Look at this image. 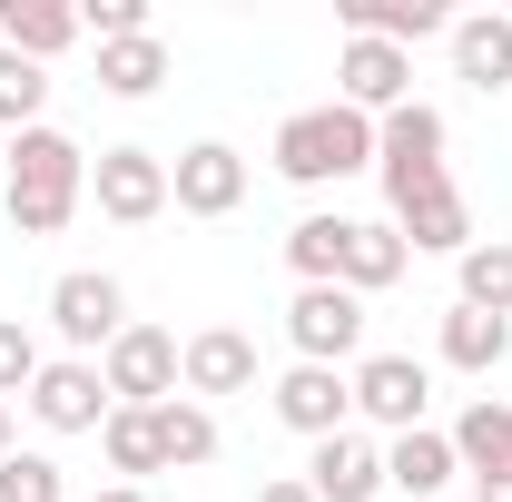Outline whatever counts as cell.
I'll return each mask as SVG.
<instances>
[{
	"label": "cell",
	"instance_id": "21",
	"mask_svg": "<svg viewBox=\"0 0 512 502\" xmlns=\"http://www.w3.org/2000/svg\"><path fill=\"white\" fill-rule=\"evenodd\" d=\"M345 237H355V217H335V207L296 217V227H286V266H296V286H345Z\"/></svg>",
	"mask_w": 512,
	"mask_h": 502
},
{
	"label": "cell",
	"instance_id": "32",
	"mask_svg": "<svg viewBox=\"0 0 512 502\" xmlns=\"http://www.w3.org/2000/svg\"><path fill=\"white\" fill-rule=\"evenodd\" d=\"M256 502H316V493H306V473H276V483H256Z\"/></svg>",
	"mask_w": 512,
	"mask_h": 502
},
{
	"label": "cell",
	"instance_id": "18",
	"mask_svg": "<svg viewBox=\"0 0 512 502\" xmlns=\"http://www.w3.org/2000/svg\"><path fill=\"white\" fill-rule=\"evenodd\" d=\"M453 463L473 473V483H512V404H463V424H453Z\"/></svg>",
	"mask_w": 512,
	"mask_h": 502
},
{
	"label": "cell",
	"instance_id": "11",
	"mask_svg": "<svg viewBox=\"0 0 512 502\" xmlns=\"http://www.w3.org/2000/svg\"><path fill=\"white\" fill-rule=\"evenodd\" d=\"M424 404H434V375H424L414 355H365V365H355V414H365V424L414 434V424H424Z\"/></svg>",
	"mask_w": 512,
	"mask_h": 502
},
{
	"label": "cell",
	"instance_id": "8",
	"mask_svg": "<svg viewBox=\"0 0 512 502\" xmlns=\"http://www.w3.org/2000/svg\"><path fill=\"white\" fill-rule=\"evenodd\" d=\"M168 207H178V217H237V207H247V158H237L227 138L178 148V168H168Z\"/></svg>",
	"mask_w": 512,
	"mask_h": 502
},
{
	"label": "cell",
	"instance_id": "6",
	"mask_svg": "<svg viewBox=\"0 0 512 502\" xmlns=\"http://www.w3.org/2000/svg\"><path fill=\"white\" fill-rule=\"evenodd\" d=\"M286 345H296V365H345V355H365V296H355V286H296Z\"/></svg>",
	"mask_w": 512,
	"mask_h": 502
},
{
	"label": "cell",
	"instance_id": "19",
	"mask_svg": "<svg viewBox=\"0 0 512 502\" xmlns=\"http://www.w3.org/2000/svg\"><path fill=\"white\" fill-rule=\"evenodd\" d=\"M394 237L414 256H463L473 247V207H463V188H434V197H414V207H394Z\"/></svg>",
	"mask_w": 512,
	"mask_h": 502
},
{
	"label": "cell",
	"instance_id": "23",
	"mask_svg": "<svg viewBox=\"0 0 512 502\" xmlns=\"http://www.w3.org/2000/svg\"><path fill=\"white\" fill-rule=\"evenodd\" d=\"M148 424H158V463H168V473H197V463H217V414H207L197 394H168V404H148Z\"/></svg>",
	"mask_w": 512,
	"mask_h": 502
},
{
	"label": "cell",
	"instance_id": "13",
	"mask_svg": "<svg viewBox=\"0 0 512 502\" xmlns=\"http://www.w3.org/2000/svg\"><path fill=\"white\" fill-rule=\"evenodd\" d=\"M306 493H316V502H375V493H384V443L355 434V424H345V434H325L316 463H306Z\"/></svg>",
	"mask_w": 512,
	"mask_h": 502
},
{
	"label": "cell",
	"instance_id": "5",
	"mask_svg": "<svg viewBox=\"0 0 512 502\" xmlns=\"http://www.w3.org/2000/svg\"><path fill=\"white\" fill-rule=\"evenodd\" d=\"M178 355H188V345H178L168 325H138V315H128V335L99 355V384H109V404H138V414H148V404L188 394V384H178Z\"/></svg>",
	"mask_w": 512,
	"mask_h": 502
},
{
	"label": "cell",
	"instance_id": "15",
	"mask_svg": "<svg viewBox=\"0 0 512 502\" xmlns=\"http://www.w3.org/2000/svg\"><path fill=\"white\" fill-rule=\"evenodd\" d=\"M178 384H188L197 404H207V394H247V384H256V335H237V325H207V335H188Z\"/></svg>",
	"mask_w": 512,
	"mask_h": 502
},
{
	"label": "cell",
	"instance_id": "35",
	"mask_svg": "<svg viewBox=\"0 0 512 502\" xmlns=\"http://www.w3.org/2000/svg\"><path fill=\"white\" fill-rule=\"evenodd\" d=\"M10 453H20V443H10V404H0V463H10Z\"/></svg>",
	"mask_w": 512,
	"mask_h": 502
},
{
	"label": "cell",
	"instance_id": "30",
	"mask_svg": "<svg viewBox=\"0 0 512 502\" xmlns=\"http://www.w3.org/2000/svg\"><path fill=\"white\" fill-rule=\"evenodd\" d=\"M0 502H60V463L50 453H10L0 463Z\"/></svg>",
	"mask_w": 512,
	"mask_h": 502
},
{
	"label": "cell",
	"instance_id": "17",
	"mask_svg": "<svg viewBox=\"0 0 512 502\" xmlns=\"http://www.w3.org/2000/svg\"><path fill=\"white\" fill-rule=\"evenodd\" d=\"M444 40H453V79H473L483 99L512 89V10H463Z\"/></svg>",
	"mask_w": 512,
	"mask_h": 502
},
{
	"label": "cell",
	"instance_id": "27",
	"mask_svg": "<svg viewBox=\"0 0 512 502\" xmlns=\"http://www.w3.org/2000/svg\"><path fill=\"white\" fill-rule=\"evenodd\" d=\"M99 453H109V473H128V483L168 473V463H158V424H148L138 404H109V424H99Z\"/></svg>",
	"mask_w": 512,
	"mask_h": 502
},
{
	"label": "cell",
	"instance_id": "29",
	"mask_svg": "<svg viewBox=\"0 0 512 502\" xmlns=\"http://www.w3.org/2000/svg\"><path fill=\"white\" fill-rule=\"evenodd\" d=\"M40 365H50V355H40V335H30L20 315H0V404H10V394H30Z\"/></svg>",
	"mask_w": 512,
	"mask_h": 502
},
{
	"label": "cell",
	"instance_id": "33",
	"mask_svg": "<svg viewBox=\"0 0 512 502\" xmlns=\"http://www.w3.org/2000/svg\"><path fill=\"white\" fill-rule=\"evenodd\" d=\"M89 502H148V493H138V483H99Z\"/></svg>",
	"mask_w": 512,
	"mask_h": 502
},
{
	"label": "cell",
	"instance_id": "14",
	"mask_svg": "<svg viewBox=\"0 0 512 502\" xmlns=\"http://www.w3.org/2000/svg\"><path fill=\"white\" fill-rule=\"evenodd\" d=\"M345 40H384V50H414V40H444L453 10L444 0H335Z\"/></svg>",
	"mask_w": 512,
	"mask_h": 502
},
{
	"label": "cell",
	"instance_id": "10",
	"mask_svg": "<svg viewBox=\"0 0 512 502\" xmlns=\"http://www.w3.org/2000/svg\"><path fill=\"white\" fill-rule=\"evenodd\" d=\"M276 424L306 434V443L345 434V424H355V375H345V365H286V375H276Z\"/></svg>",
	"mask_w": 512,
	"mask_h": 502
},
{
	"label": "cell",
	"instance_id": "24",
	"mask_svg": "<svg viewBox=\"0 0 512 502\" xmlns=\"http://www.w3.org/2000/svg\"><path fill=\"white\" fill-rule=\"evenodd\" d=\"M158 79H168V40H158V30L99 40V89H109V99H158Z\"/></svg>",
	"mask_w": 512,
	"mask_h": 502
},
{
	"label": "cell",
	"instance_id": "34",
	"mask_svg": "<svg viewBox=\"0 0 512 502\" xmlns=\"http://www.w3.org/2000/svg\"><path fill=\"white\" fill-rule=\"evenodd\" d=\"M473 502H512V483H473Z\"/></svg>",
	"mask_w": 512,
	"mask_h": 502
},
{
	"label": "cell",
	"instance_id": "9",
	"mask_svg": "<svg viewBox=\"0 0 512 502\" xmlns=\"http://www.w3.org/2000/svg\"><path fill=\"white\" fill-rule=\"evenodd\" d=\"M50 434H99L109 424V384H99V365L89 355H50L40 375H30V394H20Z\"/></svg>",
	"mask_w": 512,
	"mask_h": 502
},
{
	"label": "cell",
	"instance_id": "7",
	"mask_svg": "<svg viewBox=\"0 0 512 502\" xmlns=\"http://www.w3.org/2000/svg\"><path fill=\"white\" fill-rule=\"evenodd\" d=\"M89 197H99V217L148 227V217H168V158L158 148H99L89 158Z\"/></svg>",
	"mask_w": 512,
	"mask_h": 502
},
{
	"label": "cell",
	"instance_id": "20",
	"mask_svg": "<svg viewBox=\"0 0 512 502\" xmlns=\"http://www.w3.org/2000/svg\"><path fill=\"white\" fill-rule=\"evenodd\" d=\"M69 40H79V10L69 0H0V50H20V60H60Z\"/></svg>",
	"mask_w": 512,
	"mask_h": 502
},
{
	"label": "cell",
	"instance_id": "12",
	"mask_svg": "<svg viewBox=\"0 0 512 502\" xmlns=\"http://www.w3.org/2000/svg\"><path fill=\"white\" fill-rule=\"evenodd\" d=\"M335 99H345V109H365V119L404 109V99H414V50H384V40H345V60H335Z\"/></svg>",
	"mask_w": 512,
	"mask_h": 502
},
{
	"label": "cell",
	"instance_id": "26",
	"mask_svg": "<svg viewBox=\"0 0 512 502\" xmlns=\"http://www.w3.org/2000/svg\"><path fill=\"white\" fill-rule=\"evenodd\" d=\"M453 276H463V296H453V306L512 315V247H503V237H473V247L453 256Z\"/></svg>",
	"mask_w": 512,
	"mask_h": 502
},
{
	"label": "cell",
	"instance_id": "16",
	"mask_svg": "<svg viewBox=\"0 0 512 502\" xmlns=\"http://www.w3.org/2000/svg\"><path fill=\"white\" fill-rule=\"evenodd\" d=\"M453 434H434V424H414V434H394L384 443V493H404V502H434L453 493Z\"/></svg>",
	"mask_w": 512,
	"mask_h": 502
},
{
	"label": "cell",
	"instance_id": "3",
	"mask_svg": "<svg viewBox=\"0 0 512 502\" xmlns=\"http://www.w3.org/2000/svg\"><path fill=\"white\" fill-rule=\"evenodd\" d=\"M444 109L434 99H404V109H384L375 119V178H384V207H414V197H434L453 188V168H444Z\"/></svg>",
	"mask_w": 512,
	"mask_h": 502
},
{
	"label": "cell",
	"instance_id": "1",
	"mask_svg": "<svg viewBox=\"0 0 512 502\" xmlns=\"http://www.w3.org/2000/svg\"><path fill=\"white\" fill-rule=\"evenodd\" d=\"M79 197H89V148L69 138V128H20L10 138V227L20 237H60L69 217H79Z\"/></svg>",
	"mask_w": 512,
	"mask_h": 502
},
{
	"label": "cell",
	"instance_id": "31",
	"mask_svg": "<svg viewBox=\"0 0 512 502\" xmlns=\"http://www.w3.org/2000/svg\"><path fill=\"white\" fill-rule=\"evenodd\" d=\"M79 30H99V40H138V30H148V0H89Z\"/></svg>",
	"mask_w": 512,
	"mask_h": 502
},
{
	"label": "cell",
	"instance_id": "4",
	"mask_svg": "<svg viewBox=\"0 0 512 502\" xmlns=\"http://www.w3.org/2000/svg\"><path fill=\"white\" fill-rule=\"evenodd\" d=\"M50 335H60L69 355L99 365V355L128 335V286L109 276V266H69L60 286H50Z\"/></svg>",
	"mask_w": 512,
	"mask_h": 502
},
{
	"label": "cell",
	"instance_id": "28",
	"mask_svg": "<svg viewBox=\"0 0 512 502\" xmlns=\"http://www.w3.org/2000/svg\"><path fill=\"white\" fill-rule=\"evenodd\" d=\"M40 109H50V69L20 60V50H0V128L20 138V128H40Z\"/></svg>",
	"mask_w": 512,
	"mask_h": 502
},
{
	"label": "cell",
	"instance_id": "2",
	"mask_svg": "<svg viewBox=\"0 0 512 502\" xmlns=\"http://www.w3.org/2000/svg\"><path fill=\"white\" fill-rule=\"evenodd\" d=\"M276 178L286 188H335V178H355V168H375V119L365 109H345V99H325V109H296V119H276Z\"/></svg>",
	"mask_w": 512,
	"mask_h": 502
},
{
	"label": "cell",
	"instance_id": "25",
	"mask_svg": "<svg viewBox=\"0 0 512 502\" xmlns=\"http://www.w3.org/2000/svg\"><path fill=\"white\" fill-rule=\"evenodd\" d=\"M404 266H414V247L394 237V217H384V227H375V217H355V237H345V286L375 296V286H394Z\"/></svg>",
	"mask_w": 512,
	"mask_h": 502
},
{
	"label": "cell",
	"instance_id": "22",
	"mask_svg": "<svg viewBox=\"0 0 512 502\" xmlns=\"http://www.w3.org/2000/svg\"><path fill=\"white\" fill-rule=\"evenodd\" d=\"M434 345H444V365H453V375H493V365L512 355V315L444 306V335H434Z\"/></svg>",
	"mask_w": 512,
	"mask_h": 502
}]
</instances>
